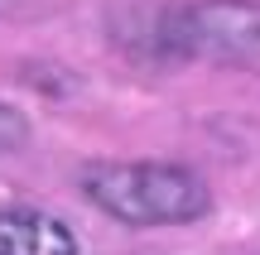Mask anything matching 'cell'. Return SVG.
<instances>
[{
  "label": "cell",
  "instance_id": "obj_2",
  "mask_svg": "<svg viewBox=\"0 0 260 255\" xmlns=\"http://www.w3.org/2000/svg\"><path fill=\"white\" fill-rule=\"evenodd\" d=\"M154 44L169 58L260 72V0H188L159 15Z\"/></svg>",
  "mask_w": 260,
  "mask_h": 255
},
{
  "label": "cell",
  "instance_id": "obj_1",
  "mask_svg": "<svg viewBox=\"0 0 260 255\" xmlns=\"http://www.w3.org/2000/svg\"><path fill=\"white\" fill-rule=\"evenodd\" d=\"M87 202L125 227H188L212 212V188L188 164L102 159L77 173Z\"/></svg>",
  "mask_w": 260,
  "mask_h": 255
},
{
  "label": "cell",
  "instance_id": "obj_4",
  "mask_svg": "<svg viewBox=\"0 0 260 255\" xmlns=\"http://www.w3.org/2000/svg\"><path fill=\"white\" fill-rule=\"evenodd\" d=\"M24 144H29V116L19 111V106L0 101V159L15 154V150H24Z\"/></svg>",
  "mask_w": 260,
  "mask_h": 255
},
{
  "label": "cell",
  "instance_id": "obj_3",
  "mask_svg": "<svg viewBox=\"0 0 260 255\" xmlns=\"http://www.w3.org/2000/svg\"><path fill=\"white\" fill-rule=\"evenodd\" d=\"M0 255H82L73 227L44 207H0Z\"/></svg>",
  "mask_w": 260,
  "mask_h": 255
}]
</instances>
